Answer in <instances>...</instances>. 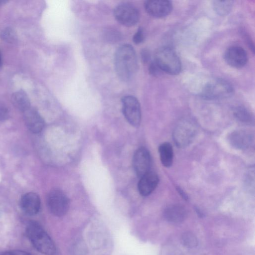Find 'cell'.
<instances>
[{"mask_svg": "<svg viewBox=\"0 0 255 255\" xmlns=\"http://www.w3.org/2000/svg\"><path fill=\"white\" fill-rule=\"evenodd\" d=\"M115 66L118 77L123 81L130 80L137 68L135 51L132 46L125 44L117 50L115 56Z\"/></svg>", "mask_w": 255, "mask_h": 255, "instance_id": "obj_1", "label": "cell"}, {"mask_svg": "<svg viewBox=\"0 0 255 255\" xmlns=\"http://www.w3.org/2000/svg\"><path fill=\"white\" fill-rule=\"evenodd\" d=\"M26 234L33 246L39 252L45 255H53L56 247L53 240L44 229L38 223L31 222L27 224Z\"/></svg>", "mask_w": 255, "mask_h": 255, "instance_id": "obj_2", "label": "cell"}, {"mask_svg": "<svg viewBox=\"0 0 255 255\" xmlns=\"http://www.w3.org/2000/svg\"><path fill=\"white\" fill-rule=\"evenodd\" d=\"M153 61L161 71L169 75H178L181 71L180 58L175 51L169 47L159 48L155 53Z\"/></svg>", "mask_w": 255, "mask_h": 255, "instance_id": "obj_3", "label": "cell"}, {"mask_svg": "<svg viewBox=\"0 0 255 255\" xmlns=\"http://www.w3.org/2000/svg\"><path fill=\"white\" fill-rule=\"evenodd\" d=\"M234 92L232 85L222 79H214L208 82L201 92V96L208 100H219L230 97Z\"/></svg>", "mask_w": 255, "mask_h": 255, "instance_id": "obj_4", "label": "cell"}, {"mask_svg": "<svg viewBox=\"0 0 255 255\" xmlns=\"http://www.w3.org/2000/svg\"><path fill=\"white\" fill-rule=\"evenodd\" d=\"M197 133V128L195 124L189 120H183L175 127L173 139L177 147L184 148L192 143Z\"/></svg>", "mask_w": 255, "mask_h": 255, "instance_id": "obj_5", "label": "cell"}, {"mask_svg": "<svg viewBox=\"0 0 255 255\" xmlns=\"http://www.w3.org/2000/svg\"><path fill=\"white\" fill-rule=\"evenodd\" d=\"M47 206L54 216L61 217L67 212L69 201L65 194L58 189L51 190L47 197Z\"/></svg>", "mask_w": 255, "mask_h": 255, "instance_id": "obj_6", "label": "cell"}, {"mask_svg": "<svg viewBox=\"0 0 255 255\" xmlns=\"http://www.w3.org/2000/svg\"><path fill=\"white\" fill-rule=\"evenodd\" d=\"M114 15L119 23L128 27L135 25L139 19L137 8L128 2H123L117 5L114 10Z\"/></svg>", "mask_w": 255, "mask_h": 255, "instance_id": "obj_7", "label": "cell"}, {"mask_svg": "<svg viewBox=\"0 0 255 255\" xmlns=\"http://www.w3.org/2000/svg\"><path fill=\"white\" fill-rule=\"evenodd\" d=\"M123 113L128 122L137 127L141 121V110L138 101L132 96H126L122 99Z\"/></svg>", "mask_w": 255, "mask_h": 255, "instance_id": "obj_8", "label": "cell"}, {"mask_svg": "<svg viewBox=\"0 0 255 255\" xmlns=\"http://www.w3.org/2000/svg\"><path fill=\"white\" fill-rule=\"evenodd\" d=\"M144 8L147 13L155 18H163L172 11V2L167 0H148L145 1Z\"/></svg>", "mask_w": 255, "mask_h": 255, "instance_id": "obj_9", "label": "cell"}, {"mask_svg": "<svg viewBox=\"0 0 255 255\" xmlns=\"http://www.w3.org/2000/svg\"><path fill=\"white\" fill-rule=\"evenodd\" d=\"M226 62L230 66L241 68L245 66L248 61L246 51L239 46H232L225 51L224 55Z\"/></svg>", "mask_w": 255, "mask_h": 255, "instance_id": "obj_10", "label": "cell"}, {"mask_svg": "<svg viewBox=\"0 0 255 255\" xmlns=\"http://www.w3.org/2000/svg\"><path fill=\"white\" fill-rule=\"evenodd\" d=\"M150 155L145 147L137 149L134 154L132 165L134 170L140 178L149 171L150 166Z\"/></svg>", "mask_w": 255, "mask_h": 255, "instance_id": "obj_11", "label": "cell"}, {"mask_svg": "<svg viewBox=\"0 0 255 255\" xmlns=\"http://www.w3.org/2000/svg\"><path fill=\"white\" fill-rule=\"evenodd\" d=\"M228 140L230 144L234 148L244 150L252 145L254 137L253 134L248 131L236 130L229 134Z\"/></svg>", "mask_w": 255, "mask_h": 255, "instance_id": "obj_12", "label": "cell"}, {"mask_svg": "<svg viewBox=\"0 0 255 255\" xmlns=\"http://www.w3.org/2000/svg\"><path fill=\"white\" fill-rule=\"evenodd\" d=\"M19 205L25 214L33 216L37 214L40 210V199L37 194L28 192L21 197Z\"/></svg>", "mask_w": 255, "mask_h": 255, "instance_id": "obj_13", "label": "cell"}, {"mask_svg": "<svg viewBox=\"0 0 255 255\" xmlns=\"http://www.w3.org/2000/svg\"><path fill=\"white\" fill-rule=\"evenodd\" d=\"M23 113L25 124L30 131L38 133L43 129L44 120L35 109L30 107Z\"/></svg>", "mask_w": 255, "mask_h": 255, "instance_id": "obj_14", "label": "cell"}, {"mask_svg": "<svg viewBox=\"0 0 255 255\" xmlns=\"http://www.w3.org/2000/svg\"><path fill=\"white\" fill-rule=\"evenodd\" d=\"M158 182V175L154 172L149 171L140 177L138 184L139 193L143 196L149 195L156 188Z\"/></svg>", "mask_w": 255, "mask_h": 255, "instance_id": "obj_15", "label": "cell"}, {"mask_svg": "<svg viewBox=\"0 0 255 255\" xmlns=\"http://www.w3.org/2000/svg\"><path fill=\"white\" fill-rule=\"evenodd\" d=\"M187 212L186 209L178 204L171 205L167 207L163 212L164 218L169 222L179 223L186 218Z\"/></svg>", "mask_w": 255, "mask_h": 255, "instance_id": "obj_16", "label": "cell"}, {"mask_svg": "<svg viewBox=\"0 0 255 255\" xmlns=\"http://www.w3.org/2000/svg\"><path fill=\"white\" fill-rule=\"evenodd\" d=\"M11 102L16 108L22 112L31 107L27 94L22 90L16 91L11 95Z\"/></svg>", "mask_w": 255, "mask_h": 255, "instance_id": "obj_17", "label": "cell"}, {"mask_svg": "<svg viewBox=\"0 0 255 255\" xmlns=\"http://www.w3.org/2000/svg\"><path fill=\"white\" fill-rule=\"evenodd\" d=\"M160 158L162 165L166 167H170L173 160V150L169 142L161 144L158 148Z\"/></svg>", "mask_w": 255, "mask_h": 255, "instance_id": "obj_18", "label": "cell"}, {"mask_svg": "<svg viewBox=\"0 0 255 255\" xmlns=\"http://www.w3.org/2000/svg\"><path fill=\"white\" fill-rule=\"evenodd\" d=\"M234 115L239 122L243 124L252 125L254 123L253 114L245 107L239 106L236 108L234 111Z\"/></svg>", "mask_w": 255, "mask_h": 255, "instance_id": "obj_19", "label": "cell"}, {"mask_svg": "<svg viewBox=\"0 0 255 255\" xmlns=\"http://www.w3.org/2000/svg\"><path fill=\"white\" fill-rule=\"evenodd\" d=\"M234 1L232 0H215L213 2L214 11L221 16L228 15L232 10Z\"/></svg>", "mask_w": 255, "mask_h": 255, "instance_id": "obj_20", "label": "cell"}, {"mask_svg": "<svg viewBox=\"0 0 255 255\" xmlns=\"http://www.w3.org/2000/svg\"><path fill=\"white\" fill-rule=\"evenodd\" d=\"M183 245L188 248H193L198 245V241L196 236L191 232H186L181 236Z\"/></svg>", "mask_w": 255, "mask_h": 255, "instance_id": "obj_21", "label": "cell"}, {"mask_svg": "<svg viewBox=\"0 0 255 255\" xmlns=\"http://www.w3.org/2000/svg\"><path fill=\"white\" fill-rule=\"evenodd\" d=\"M1 38L7 42L12 43L16 40V33L14 30L10 27L4 29L0 34Z\"/></svg>", "mask_w": 255, "mask_h": 255, "instance_id": "obj_22", "label": "cell"}, {"mask_svg": "<svg viewBox=\"0 0 255 255\" xmlns=\"http://www.w3.org/2000/svg\"><path fill=\"white\" fill-rule=\"evenodd\" d=\"M144 34L143 29L142 27H139L133 36V41L135 44H139L141 43L144 40Z\"/></svg>", "mask_w": 255, "mask_h": 255, "instance_id": "obj_23", "label": "cell"}, {"mask_svg": "<svg viewBox=\"0 0 255 255\" xmlns=\"http://www.w3.org/2000/svg\"><path fill=\"white\" fill-rule=\"evenodd\" d=\"M148 70L149 73L152 76H158L159 75L161 72L159 67L157 66L153 60L151 61L148 67Z\"/></svg>", "mask_w": 255, "mask_h": 255, "instance_id": "obj_24", "label": "cell"}, {"mask_svg": "<svg viewBox=\"0 0 255 255\" xmlns=\"http://www.w3.org/2000/svg\"><path fill=\"white\" fill-rule=\"evenodd\" d=\"M0 255H32L29 253L21 250H10L3 252Z\"/></svg>", "mask_w": 255, "mask_h": 255, "instance_id": "obj_25", "label": "cell"}, {"mask_svg": "<svg viewBox=\"0 0 255 255\" xmlns=\"http://www.w3.org/2000/svg\"><path fill=\"white\" fill-rule=\"evenodd\" d=\"M8 115L9 113L7 109L2 105H0V121L6 120Z\"/></svg>", "mask_w": 255, "mask_h": 255, "instance_id": "obj_26", "label": "cell"}, {"mask_svg": "<svg viewBox=\"0 0 255 255\" xmlns=\"http://www.w3.org/2000/svg\"><path fill=\"white\" fill-rule=\"evenodd\" d=\"M142 59L144 62H147L150 59V55L147 50H143L141 54Z\"/></svg>", "mask_w": 255, "mask_h": 255, "instance_id": "obj_27", "label": "cell"}, {"mask_svg": "<svg viewBox=\"0 0 255 255\" xmlns=\"http://www.w3.org/2000/svg\"><path fill=\"white\" fill-rule=\"evenodd\" d=\"M177 190L181 196L185 200H188V197L186 193L179 187H177Z\"/></svg>", "mask_w": 255, "mask_h": 255, "instance_id": "obj_28", "label": "cell"}, {"mask_svg": "<svg viewBox=\"0 0 255 255\" xmlns=\"http://www.w3.org/2000/svg\"><path fill=\"white\" fill-rule=\"evenodd\" d=\"M8 1L5 0H0V5L5 4Z\"/></svg>", "mask_w": 255, "mask_h": 255, "instance_id": "obj_29", "label": "cell"}, {"mask_svg": "<svg viewBox=\"0 0 255 255\" xmlns=\"http://www.w3.org/2000/svg\"><path fill=\"white\" fill-rule=\"evenodd\" d=\"M1 56H0V67L1 66Z\"/></svg>", "mask_w": 255, "mask_h": 255, "instance_id": "obj_30", "label": "cell"}]
</instances>
